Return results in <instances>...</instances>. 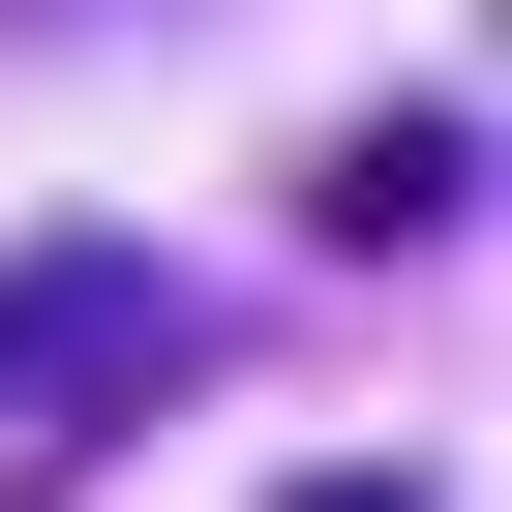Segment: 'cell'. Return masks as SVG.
I'll use <instances>...</instances> for the list:
<instances>
[{"instance_id":"2","label":"cell","mask_w":512,"mask_h":512,"mask_svg":"<svg viewBox=\"0 0 512 512\" xmlns=\"http://www.w3.org/2000/svg\"><path fill=\"white\" fill-rule=\"evenodd\" d=\"M452 181H482V121H452V91H392V121L302 181V241H452Z\"/></svg>"},{"instance_id":"3","label":"cell","mask_w":512,"mask_h":512,"mask_svg":"<svg viewBox=\"0 0 512 512\" xmlns=\"http://www.w3.org/2000/svg\"><path fill=\"white\" fill-rule=\"evenodd\" d=\"M272 512H422V452H332V482H272Z\"/></svg>"},{"instance_id":"4","label":"cell","mask_w":512,"mask_h":512,"mask_svg":"<svg viewBox=\"0 0 512 512\" xmlns=\"http://www.w3.org/2000/svg\"><path fill=\"white\" fill-rule=\"evenodd\" d=\"M0 31H61V0H0Z\"/></svg>"},{"instance_id":"1","label":"cell","mask_w":512,"mask_h":512,"mask_svg":"<svg viewBox=\"0 0 512 512\" xmlns=\"http://www.w3.org/2000/svg\"><path fill=\"white\" fill-rule=\"evenodd\" d=\"M121 362H181V272L151 241H0V452H61V392H121Z\"/></svg>"}]
</instances>
